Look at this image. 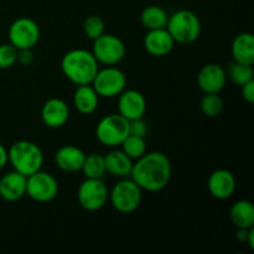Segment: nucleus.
<instances>
[{"instance_id": "6ab92c4d", "label": "nucleus", "mask_w": 254, "mask_h": 254, "mask_svg": "<svg viewBox=\"0 0 254 254\" xmlns=\"http://www.w3.org/2000/svg\"><path fill=\"white\" fill-rule=\"evenodd\" d=\"M104 163H106L107 174L124 179L130 176L134 161L122 149L116 148L104 155Z\"/></svg>"}, {"instance_id": "4be33fe9", "label": "nucleus", "mask_w": 254, "mask_h": 254, "mask_svg": "<svg viewBox=\"0 0 254 254\" xmlns=\"http://www.w3.org/2000/svg\"><path fill=\"white\" fill-rule=\"evenodd\" d=\"M230 218L237 228H252L254 225V206L251 201L240 200L233 203Z\"/></svg>"}, {"instance_id": "7ed1b4c3", "label": "nucleus", "mask_w": 254, "mask_h": 254, "mask_svg": "<svg viewBox=\"0 0 254 254\" xmlns=\"http://www.w3.org/2000/svg\"><path fill=\"white\" fill-rule=\"evenodd\" d=\"M7 163L11 164L12 170L27 178L41 170L44 154L37 144L29 140H19L7 149Z\"/></svg>"}, {"instance_id": "ddd939ff", "label": "nucleus", "mask_w": 254, "mask_h": 254, "mask_svg": "<svg viewBox=\"0 0 254 254\" xmlns=\"http://www.w3.org/2000/svg\"><path fill=\"white\" fill-rule=\"evenodd\" d=\"M226 69L218 64H207L197 74V84L203 93H220L226 86Z\"/></svg>"}, {"instance_id": "9d476101", "label": "nucleus", "mask_w": 254, "mask_h": 254, "mask_svg": "<svg viewBox=\"0 0 254 254\" xmlns=\"http://www.w3.org/2000/svg\"><path fill=\"white\" fill-rule=\"evenodd\" d=\"M26 195L36 202H50L59 195V183L54 175L39 170L26 178Z\"/></svg>"}, {"instance_id": "412c9836", "label": "nucleus", "mask_w": 254, "mask_h": 254, "mask_svg": "<svg viewBox=\"0 0 254 254\" xmlns=\"http://www.w3.org/2000/svg\"><path fill=\"white\" fill-rule=\"evenodd\" d=\"M73 104L81 114L88 116L97 111L99 104V96L92 84L78 86L73 94Z\"/></svg>"}, {"instance_id": "b1692460", "label": "nucleus", "mask_w": 254, "mask_h": 254, "mask_svg": "<svg viewBox=\"0 0 254 254\" xmlns=\"http://www.w3.org/2000/svg\"><path fill=\"white\" fill-rule=\"evenodd\" d=\"M81 171L87 179H103L107 174L104 155L99 153H92L86 155Z\"/></svg>"}, {"instance_id": "473e14b6", "label": "nucleus", "mask_w": 254, "mask_h": 254, "mask_svg": "<svg viewBox=\"0 0 254 254\" xmlns=\"http://www.w3.org/2000/svg\"><path fill=\"white\" fill-rule=\"evenodd\" d=\"M252 230H253V227L252 228H238L236 237H237V240L240 241V242L247 243L248 238H250V233Z\"/></svg>"}, {"instance_id": "72a5a7b5", "label": "nucleus", "mask_w": 254, "mask_h": 254, "mask_svg": "<svg viewBox=\"0 0 254 254\" xmlns=\"http://www.w3.org/2000/svg\"><path fill=\"white\" fill-rule=\"evenodd\" d=\"M7 164V150L2 144H0V170Z\"/></svg>"}, {"instance_id": "9b49d317", "label": "nucleus", "mask_w": 254, "mask_h": 254, "mask_svg": "<svg viewBox=\"0 0 254 254\" xmlns=\"http://www.w3.org/2000/svg\"><path fill=\"white\" fill-rule=\"evenodd\" d=\"M9 42L17 50L34 49L39 42L41 31L35 20L30 17H19L10 25Z\"/></svg>"}, {"instance_id": "1a4fd4ad", "label": "nucleus", "mask_w": 254, "mask_h": 254, "mask_svg": "<svg viewBox=\"0 0 254 254\" xmlns=\"http://www.w3.org/2000/svg\"><path fill=\"white\" fill-rule=\"evenodd\" d=\"M92 54L98 64L104 66H116L126 57L127 49L123 40L112 34H103L93 40Z\"/></svg>"}, {"instance_id": "2f4dec72", "label": "nucleus", "mask_w": 254, "mask_h": 254, "mask_svg": "<svg viewBox=\"0 0 254 254\" xmlns=\"http://www.w3.org/2000/svg\"><path fill=\"white\" fill-rule=\"evenodd\" d=\"M242 87V97L248 103H254V79H251Z\"/></svg>"}, {"instance_id": "423d86ee", "label": "nucleus", "mask_w": 254, "mask_h": 254, "mask_svg": "<svg viewBox=\"0 0 254 254\" xmlns=\"http://www.w3.org/2000/svg\"><path fill=\"white\" fill-rule=\"evenodd\" d=\"M129 135V121L121 114H108L98 122L96 136L101 144L108 148H118Z\"/></svg>"}, {"instance_id": "6e6552de", "label": "nucleus", "mask_w": 254, "mask_h": 254, "mask_svg": "<svg viewBox=\"0 0 254 254\" xmlns=\"http://www.w3.org/2000/svg\"><path fill=\"white\" fill-rule=\"evenodd\" d=\"M91 84L99 97L114 98L126 89L127 77L116 66H106L98 69Z\"/></svg>"}, {"instance_id": "f704fd0d", "label": "nucleus", "mask_w": 254, "mask_h": 254, "mask_svg": "<svg viewBox=\"0 0 254 254\" xmlns=\"http://www.w3.org/2000/svg\"><path fill=\"white\" fill-rule=\"evenodd\" d=\"M247 243L250 245V248L251 250H254V228L252 231H251L250 233V238H248Z\"/></svg>"}, {"instance_id": "a878e982", "label": "nucleus", "mask_w": 254, "mask_h": 254, "mask_svg": "<svg viewBox=\"0 0 254 254\" xmlns=\"http://www.w3.org/2000/svg\"><path fill=\"white\" fill-rule=\"evenodd\" d=\"M121 149L133 161L138 160L139 158L146 153V143L145 138H140V136L130 135L129 134L123 143L121 144Z\"/></svg>"}, {"instance_id": "4468645a", "label": "nucleus", "mask_w": 254, "mask_h": 254, "mask_svg": "<svg viewBox=\"0 0 254 254\" xmlns=\"http://www.w3.org/2000/svg\"><path fill=\"white\" fill-rule=\"evenodd\" d=\"M207 188L211 196L217 200H227L236 191L235 175L227 169H217L208 178Z\"/></svg>"}, {"instance_id": "7c9ffc66", "label": "nucleus", "mask_w": 254, "mask_h": 254, "mask_svg": "<svg viewBox=\"0 0 254 254\" xmlns=\"http://www.w3.org/2000/svg\"><path fill=\"white\" fill-rule=\"evenodd\" d=\"M34 60H35V56H34V52H32V49L17 50V62H19L21 66H25V67L31 66Z\"/></svg>"}, {"instance_id": "f3484780", "label": "nucleus", "mask_w": 254, "mask_h": 254, "mask_svg": "<svg viewBox=\"0 0 254 254\" xmlns=\"http://www.w3.org/2000/svg\"><path fill=\"white\" fill-rule=\"evenodd\" d=\"M26 195V176L12 170L0 179V197L5 201H19Z\"/></svg>"}, {"instance_id": "aec40b11", "label": "nucleus", "mask_w": 254, "mask_h": 254, "mask_svg": "<svg viewBox=\"0 0 254 254\" xmlns=\"http://www.w3.org/2000/svg\"><path fill=\"white\" fill-rule=\"evenodd\" d=\"M233 61L254 64V36L251 32H242L235 37L231 46Z\"/></svg>"}, {"instance_id": "2eb2a0df", "label": "nucleus", "mask_w": 254, "mask_h": 254, "mask_svg": "<svg viewBox=\"0 0 254 254\" xmlns=\"http://www.w3.org/2000/svg\"><path fill=\"white\" fill-rule=\"evenodd\" d=\"M69 107L64 99L50 98L41 108V119L46 127L57 129L64 127L68 122Z\"/></svg>"}, {"instance_id": "39448f33", "label": "nucleus", "mask_w": 254, "mask_h": 254, "mask_svg": "<svg viewBox=\"0 0 254 254\" xmlns=\"http://www.w3.org/2000/svg\"><path fill=\"white\" fill-rule=\"evenodd\" d=\"M143 198V190L130 178L121 179L109 191L108 200L114 210L131 213L138 210Z\"/></svg>"}, {"instance_id": "0eeeda50", "label": "nucleus", "mask_w": 254, "mask_h": 254, "mask_svg": "<svg viewBox=\"0 0 254 254\" xmlns=\"http://www.w3.org/2000/svg\"><path fill=\"white\" fill-rule=\"evenodd\" d=\"M109 190L103 179H84L77 190V200L83 210L96 212L108 201Z\"/></svg>"}, {"instance_id": "20e7f679", "label": "nucleus", "mask_w": 254, "mask_h": 254, "mask_svg": "<svg viewBox=\"0 0 254 254\" xmlns=\"http://www.w3.org/2000/svg\"><path fill=\"white\" fill-rule=\"evenodd\" d=\"M166 30L174 41L189 45L195 42L201 34V21L195 12L190 10H178L169 16Z\"/></svg>"}, {"instance_id": "bb28decb", "label": "nucleus", "mask_w": 254, "mask_h": 254, "mask_svg": "<svg viewBox=\"0 0 254 254\" xmlns=\"http://www.w3.org/2000/svg\"><path fill=\"white\" fill-rule=\"evenodd\" d=\"M201 112L208 118L218 117L223 111V101L218 93H205L200 103Z\"/></svg>"}, {"instance_id": "f8f14e48", "label": "nucleus", "mask_w": 254, "mask_h": 254, "mask_svg": "<svg viewBox=\"0 0 254 254\" xmlns=\"http://www.w3.org/2000/svg\"><path fill=\"white\" fill-rule=\"evenodd\" d=\"M145 112V97L136 89H124L118 96V113L128 121L144 118Z\"/></svg>"}, {"instance_id": "f257e3e1", "label": "nucleus", "mask_w": 254, "mask_h": 254, "mask_svg": "<svg viewBox=\"0 0 254 254\" xmlns=\"http://www.w3.org/2000/svg\"><path fill=\"white\" fill-rule=\"evenodd\" d=\"M171 173L170 159L160 151H151L134 161L129 178L143 191L159 192L170 183Z\"/></svg>"}, {"instance_id": "dca6fc26", "label": "nucleus", "mask_w": 254, "mask_h": 254, "mask_svg": "<svg viewBox=\"0 0 254 254\" xmlns=\"http://www.w3.org/2000/svg\"><path fill=\"white\" fill-rule=\"evenodd\" d=\"M174 46H175V41L171 37L170 32L166 30V27L148 30L145 37H144V47L148 54L153 55V56H166L173 51Z\"/></svg>"}, {"instance_id": "a211bd4d", "label": "nucleus", "mask_w": 254, "mask_h": 254, "mask_svg": "<svg viewBox=\"0 0 254 254\" xmlns=\"http://www.w3.org/2000/svg\"><path fill=\"white\" fill-rule=\"evenodd\" d=\"M86 159V154L76 145H64L55 154V163L60 170L64 173L81 171Z\"/></svg>"}, {"instance_id": "cd10ccee", "label": "nucleus", "mask_w": 254, "mask_h": 254, "mask_svg": "<svg viewBox=\"0 0 254 254\" xmlns=\"http://www.w3.org/2000/svg\"><path fill=\"white\" fill-rule=\"evenodd\" d=\"M106 24L104 20L98 15H89L83 22V31L86 36L91 40L98 39L101 35L104 34Z\"/></svg>"}, {"instance_id": "5701e85b", "label": "nucleus", "mask_w": 254, "mask_h": 254, "mask_svg": "<svg viewBox=\"0 0 254 254\" xmlns=\"http://www.w3.org/2000/svg\"><path fill=\"white\" fill-rule=\"evenodd\" d=\"M169 15L163 7L158 5H150L143 9L140 14V22L145 29L155 30L164 29L168 24Z\"/></svg>"}, {"instance_id": "c85d7f7f", "label": "nucleus", "mask_w": 254, "mask_h": 254, "mask_svg": "<svg viewBox=\"0 0 254 254\" xmlns=\"http://www.w3.org/2000/svg\"><path fill=\"white\" fill-rule=\"evenodd\" d=\"M17 62V49L11 44L0 45V69H7Z\"/></svg>"}, {"instance_id": "f03ea898", "label": "nucleus", "mask_w": 254, "mask_h": 254, "mask_svg": "<svg viewBox=\"0 0 254 254\" xmlns=\"http://www.w3.org/2000/svg\"><path fill=\"white\" fill-rule=\"evenodd\" d=\"M61 69L66 78L76 86L91 84L99 69V64L91 51L74 49L66 52L61 60Z\"/></svg>"}, {"instance_id": "393cba45", "label": "nucleus", "mask_w": 254, "mask_h": 254, "mask_svg": "<svg viewBox=\"0 0 254 254\" xmlns=\"http://www.w3.org/2000/svg\"><path fill=\"white\" fill-rule=\"evenodd\" d=\"M226 74H227V78H230L233 83L240 87L247 83L251 79H254L253 66L241 64V62L237 61H232L228 64L227 69H226Z\"/></svg>"}, {"instance_id": "c756f323", "label": "nucleus", "mask_w": 254, "mask_h": 254, "mask_svg": "<svg viewBox=\"0 0 254 254\" xmlns=\"http://www.w3.org/2000/svg\"><path fill=\"white\" fill-rule=\"evenodd\" d=\"M129 134L130 135L140 136V138H145L146 134H148V124L144 121V118L129 121Z\"/></svg>"}]
</instances>
